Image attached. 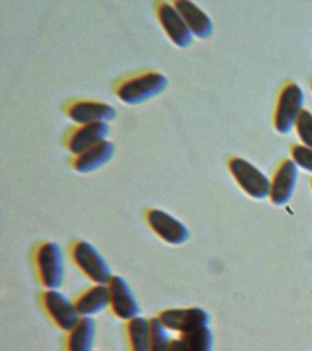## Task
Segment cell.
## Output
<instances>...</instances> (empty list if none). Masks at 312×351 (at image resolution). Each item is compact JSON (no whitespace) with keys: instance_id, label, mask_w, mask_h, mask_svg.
I'll return each mask as SVG.
<instances>
[{"instance_id":"cell-23","label":"cell","mask_w":312,"mask_h":351,"mask_svg":"<svg viewBox=\"0 0 312 351\" xmlns=\"http://www.w3.org/2000/svg\"><path fill=\"white\" fill-rule=\"evenodd\" d=\"M169 351H187L186 350L185 346L183 344L182 340L180 339V337H178V339H173L172 340L171 348H169Z\"/></svg>"},{"instance_id":"cell-15","label":"cell","mask_w":312,"mask_h":351,"mask_svg":"<svg viewBox=\"0 0 312 351\" xmlns=\"http://www.w3.org/2000/svg\"><path fill=\"white\" fill-rule=\"evenodd\" d=\"M172 5L179 11L183 21L195 37L206 40L213 34V25L209 16L193 2L174 0Z\"/></svg>"},{"instance_id":"cell-5","label":"cell","mask_w":312,"mask_h":351,"mask_svg":"<svg viewBox=\"0 0 312 351\" xmlns=\"http://www.w3.org/2000/svg\"><path fill=\"white\" fill-rule=\"evenodd\" d=\"M43 311L60 330L67 333L81 317L73 299L60 289H45L39 296Z\"/></svg>"},{"instance_id":"cell-11","label":"cell","mask_w":312,"mask_h":351,"mask_svg":"<svg viewBox=\"0 0 312 351\" xmlns=\"http://www.w3.org/2000/svg\"><path fill=\"white\" fill-rule=\"evenodd\" d=\"M109 132L110 128L106 122L75 123L65 131L62 147L71 155H75L106 140Z\"/></svg>"},{"instance_id":"cell-26","label":"cell","mask_w":312,"mask_h":351,"mask_svg":"<svg viewBox=\"0 0 312 351\" xmlns=\"http://www.w3.org/2000/svg\"><path fill=\"white\" fill-rule=\"evenodd\" d=\"M94 351H101V350H95Z\"/></svg>"},{"instance_id":"cell-1","label":"cell","mask_w":312,"mask_h":351,"mask_svg":"<svg viewBox=\"0 0 312 351\" xmlns=\"http://www.w3.org/2000/svg\"><path fill=\"white\" fill-rule=\"evenodd\" d=\"M168 85V78L163 73L145 69L119 77L112 84V92L123 104L138 106L160 95Z\"/></svg>"},{"instance_id":"cell-12","label":"cell","mask_w":312,"mask_h":351,"mask_svg":"<svg viewBox=\"0 0 312 351\" xmlns=\"http://www.w3.org/2000/svg\"><path fill=\"white\" fill-rule=\"evenodd\" d=\"M157 317L169 331L180 335L208 326L210 320L208 313L197 306L163 310Z\"/></svg>"},{"instance_id":"cell-24","label":"cell","mask_w":312,"mask_h":351,"mask_svg":"<svg viewBox=\"0 0 312 351\" xmlns=\"http://www.w3.org/2000/svg\"><path fill=\"white\" fill-rule=\"evenodd\" d=\"M311 89L312 90V80H311Z\"/></svg>"},{"instance_id":"cell-22","label":"cell","mask_w":312,"mask_h":351,"mask_svg":"<svg viewBox=\"0 0 312 351\" xmlns=\"http://www.w3.org/2000/svg\"><path fill=\"white\" fill-rule=\"evenodd\" d=\"M293 162L306 171L312 173V148L302 144H294L290 147Z\"/></svg>"},{"instance_id":"cell-18","label":"cell","mask_w":312,"mask_h":351,"mask_svg":"<svg viewBox=\"0 0 312 351\" xmlns=\"http://www.w3.org/2000/svg\"><path fill=\"white\" fill-rule=\"evenodd\" d=\"M125 337L130 351H150V319L134 317L125 322Z\"/></svg>"},{"instance_id":"cell-21","label":"cell","mask_w":312,"mask_h":351,"mask_svg":"<svg viewBox=\"0 0 312 351\" xmlns=\"http://www.w3.org/2000/svg\"><path fill=\"white\" fill-rule=\"evenodd\" d=\"M294 128L302 145L312 148V112L307 108L301 110Z\"/></svg>"},{"instance_id":"cell-7","label":"cell","mask_w":312,"mask_h":351,"mask_svg":"<svg viewBox=\"0 0 312 351\" xmlns=\"http://www.w3.org/2000/svg\"><path fill=\"white\" fill-rule=\"evenodd\" d=\"M227 166L232 178L249 196L256 199L269 197L270 180L250 162L239 156H231Z\"/></svg>"},{"instance_id":"cell-10","label":"cell","mask_w":312,"mask_h":351,"mask_svg":"<svg viewBox=\"0 0 312 351\" xmlns=\"http://www.w3.org/2000/svg\"><path fill=\"white\" fill-rule=\"evenodd\" d=\"M109 309L120 320L127 321L141 315V304L127 280L114 274L108 282Z\"/></svg>"},{"instance_id":"cell-4","label":"cell","mask_w":312,"mask_h":351,"mask_svg":"<svg viewBox=\"0 0 312 351\" xmlns=\"http://www.w3.org/2000/svg\"><path fill=\"white\" fill-rule=\"evenodd\" d=\"M304 93L300 85L287 82L279 90L274 111L273 125L279 134H289L303 109Z\"/></svg>"},{"instance_id":"cell-13","label":"cell","mask_w":312,"mask_h":351,"mask_svg":"<svg viewBox=\"0 0 312 351\" xmlns=\"http://www.w3.org/2000/svg\"><path fill=\"white\" fill-rule=\"evenodd\" d=\"M116 153V145L109 140L98 143L83 152L71 155L68 165L80 174H88L101 169L111 161Z\"/></svg>"},{"instance_id":"cell-2","label":"cell","mask_w":312,"mask_h":351,"mask_svg":"<svg viewBox=\"0 0 312 351\" xmlns=\"http://www.w3.org/2000/svg\"><path fill=\"white\" fill-rule=\"evenodd\" d=\"M38 281L45 289H60L65 279L64 249L54 241L38 243L32 252Z\"/></svg>"},{"instance_id":"cell-19","label":"cell","mask_w":312,"mask_h":351,"mask_svg":"<svg viewBox=\"0 0 312 351\" xmlns=\"http://www.w3.org/2000/svg\"><path fill=\"white\" fill-rule=\"evenodd\" d=\"M180 337L187 351L213 350V337L212 331L208 326L180 335Z\"/></svg>"},{"instance_id":"cell-17","label":"cell","mask_w":312,"mask_h":351,"mask_svg":"<svg viewBox=\"0 0 312 351\" xmlns=\"http://www.w3.org/2000/svg\"><path fill=\"white\" fill-rule=\"evenodd\" d=\"M97 326L94 317H81L67 333L64 347L67 351H94Z\"/></svg>"},{"instance_id":"cell-8","label":"cell","mask_w":312,"mask_h":351,"mask_svg":"<svg viewBox=\"0 0 312 351\" xmlns=\"http://www.w3.org/2000/svg\"><path fill=\"white\" fill-rule=\"evenodd\" d=\"M144 218L152 232L169 245H182L190 238V230L187 226L165 210L147 208L145 210Z\"/></svg>"},{"instance_id":"cell-25","label":"cell","mask_w":312,"mask_h":351,"mask_svg":"<svg viewBox=\"0 0 312 351\" xmlns=\"http://www.w3.org/2000/svg\"><path fill=\"white\" fill-rule=\"evenodd\" d=\"M311 186H312V178H311Z\"/></svg>"},{"instance_id":"cell-6","label":"cell","mask_w":312,"mask_h":351,"mask_svg":"<svg viewBox=\"0 0 312 351\" xmlns=\"http://www.w3.org/2000/svg\"><path fill=\"white\" fill-rule=\"evenodd\" d=\"M62 114L75 123L106 122L116 119L114 106L100 100L89 98H71L62 104Z\"/></svg>"},{"instance_id":"cell-16","label":"cell","mask_w":312,"mask_h":351,"mask_svg":"<svg viewBox=\"0 0 312 351\" xmlns=\"http://www.w3.org/2000/svg\"><path fill=\"white\" fill-rule=\"evenodd\" d=\"M73 302L81 317H94L109 308L108 285L93 284L76 295Z\"/></svg>"},{"instance_id":"cell-20","label":"cell","mask_w":312,"mask_h":351,"mask_svg":"<svg viewBox=\"0 0 312 351\" xmlns=\"http://www.w3.org/2000/svg\"><path fill=\"white\" fill-rule=\"evenodd\" d=\"M150 319V351H169L172 340L171 331L157 317Z\"/></svg>"},{"instance_id":"cell-3","label":"cell","mask_w":312,"mask_h":351,"mask_svg":"<svg viewBox=\"0 0 312 351\" xmlns=\"http://www.w3.org/2000/svg\"><path fill=\"white\" fill-rule=\"evenodd\" d=\"M68 254L73 265L93 284L108 285L114 276L108 261L88 241H73Z\"/></svg>"},{"instance_id":"cell-9","label":"cell","mask_w":312,"mask_h":351,"mask_svg":"<svg viewBox=\"0 0 312 351\" xmlns=\"http://www.w3.org/2000/svg\"><path fill=\"white\" fill-rule=\"evenodd\" d=\"M153 10L161 29L175 46L185 49L193 43V33L171 2L156 1Z\"/></svg>"},{"instance_id":"cell-14","label":"cell","mask_w":312,"mask_h":351,"mask_svg":"<svg viewBox=\"0 0 312 351\" xmlns=\"http://www.w3.org/2000/svg\"><path fill=\"white\" fill-rule=\"evenodd\" d=\"M297 178L298 166L292 159L282 161L270 181L271 202L278 206L286 204L294 192Z\"/></svg>"}]
</instances>
